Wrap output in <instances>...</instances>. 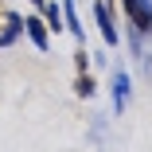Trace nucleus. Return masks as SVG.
Segmentation results:
<instances>
[{"label": "nucleus", "mask_w": 152, "mask_h": 152, "mask_svg": "<svg viewBox=\"0 0 152 152\" xmlns=\"http://www.w3.org/2000/svg\"><path fill=\"white\" fill-rule=\"evenodd\" d=\"M109 86H113V90H109V94H113V113L121 117V113L129 109V94H133V86H129V74L117 66V70H113V82H109Z\"/></svg>", "instance_id": "nucleus-3"}, {"label": "nucleus", "mask_w": 152, "mask_h": 152, "mask_svg": "<svg viewBox=\"0 0 152 152\" xmlns=\"http://www.w3.org/2000/svg\"><path fill=\"white\" fill-rule=\"evenodd\" d=\"M43 23H47V31H63V4H58V0H43Z\"/></svg>", "instance_id": "nucleus-5"}, {"label": "nucleus", "mask_w": 152, "mask_h": 152, "mask_svg": "<svg viewBox=\"0 0 152 152\" xmlns=\"http://www.w3.org/2000/svg\"><path fill=\"white\" fill-rule=\"evenodd\" d=\"M74 66H78V70H86V51H82V47L74 51Z\"/></svg>", "instance_id": "nucleus-9"}, {"label": "nucleus", "mask_w": 152, "mask_h": 152, "mask_svg": "<svg viewBox=\"0 0 152 152\" xmlns=\"http://www.w3.org/2000/svg\"><path fill=\"white\" fill-rule=\"evenodd\" d=\"M20 31H23V16L8 12V16H4V27H0V47H12Z\"/></svg>", "instance_id": "nucleus-6"}, {"label": "nucleus", "mask_w": 152, "mask_h": 152, "mask_svg": "<svg viewBox=\"0 0 152 152\" xmlns=\"http://www.w3.org/2000/svg\"><path fill=\"white\" fill-rule=\"evenodd\" d=\"M74 94H78V98H94V94H98V86H94V78H90V70H78V78H74Z\"/></svg>", "instance_id": "nucleus-8"}, {"label": "nucleus", "mask_w": 152, "mask_h": 152, "mask_svg": "<svg viewBox=\"0 0 152 152\" xmlns=\"http://www.w3.org/2000/svg\"><path fill=\"white\" fill-rule=\"evenodd\" d=\"M0 20H4V8H0Z\"/></svg>", "instance_id": "nucleus-11"}, {"label": "nucleus", "mask_w": 152, "mask_h": 152, "mask_svg": "<svg viewBox=\"0 0 152 152\" xmlns=\"http://www.w3.org/2000/svg\"><path fill=\"white\" fill-rule=\"evenodd\" d=\"M94 20H98V31H102L105 47H117L121 43V31H117V20H113L109 0H98V4H94Z\"/></svg>", "instance_id": "nucleus-2"}, {"label": "nucleus", "mask_w": 152, "mask_h": 152, "mask_svg": "<svg viewBox=\"0 0 152 152\" xmlns=\"http://www.w3.org/2000/svg\"><path fill=\"white\" fill-rule=\"evenodd\" d=\"M23 35L35 43V51H51V31H47L43 16H23Z\"/></svg>", "instance_id": "nucleus-4"}, {"label": "nucleus", "mask_w": 152, "mask_h": 152, "mask_svg": "<svg viewBox=\"0 0 152 152\" xmlns=\"http://www.w3.org/2000/svg\"><path fill=\"white\" fill-rule=\"evenodd\" d=\"M63 27H66V31H70L78 43L86 39V27L78 23V12H74V0H63Z\"/></svg>", "instance_id": "nucleus-7"}, {"label": "nucleus", "mask_w": 152, "mask_h": 152, "mask_svg": "<svg viewBox=\"0 0 152 152\" xmlns=\"http://www.w3.org/2000/svg\"><path fill=\"white\" fill-rule=\"evenodd\" d=\"M121 12L133 23V31L152 35V0H121Z\"/></svg>", "instance_id": "nucleus-1"}, {"label": "nucleus", "mask_w": 152, "mask_h": 152, "mask_svg": "<svg viewBox=\"0 0 152 152\" xmlns=\"http://www.w3.org/2000/svg\"><path fill=\"white\" fill-rule=\"evenodd\" d=\"M31 4H43V0H31Z\"/></svg>", "instance_id": "nucleus-10"}]
</instances>
